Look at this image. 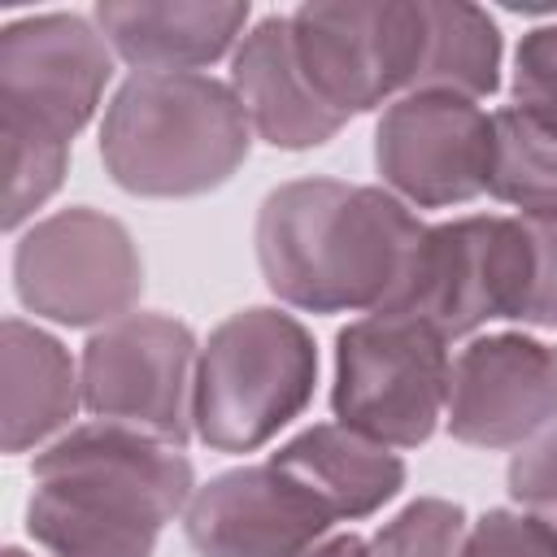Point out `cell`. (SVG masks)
I'll list each match as a JSON object with an SVG mask.
<instances>
[{"mask_svg": "<svg viewBox=\"0 0 557 557\" xmlns=\"http://www.w3.org/2000/svg\"><path fill=\"white\" fill-rule=\"evenodd\" d=\"M422 222L383 187L300 178L265 196L257 261L270 292L309 313L387 309L405 283Z\"/></svg>", "mask_w": 557, "mask_h": 557, "instance_id": "6da1fadb", "label": "cell"}, {"mask_svg": "<svg viewBox=\"0 0 557 557\" xmlns=\"http://www.w3.org/2000/svg\"><path fill=\"white\" fill-rule=\"evenodd\" d=\"M30 535L52 557H152L161 527L191 500V461L178 444L96 422L35 457Z\"/></svg>", "mask_w": 557, "mask_h": 557, "instance_id": "7a4b0ae2", "label": "cell"}, {"mask_svg": "<svg viewBox=\"0 0 557 557\" xmlns=\"http://www.w3.org/2000/svg\"><path fill=\"white\" fill-rule=\"evenodd\" d=\"M113 74L104 35L78 13H39L0 30L4 226L17 231L65 178L70 139Z\"/></svg>", "mask_w": 557, "mask_h": 557, "instance_id": "3957f363", "label": "cell"}, {"mask_svg": "<svg viewBox=\"0 0 557 557\" xmlns=\"http://www.w3.org/2000/svg\"><path fill=\"white\" fill-rule=\"evenodd\" d=\"M248 126L239 96L209 74H135L104 113L100 157L135 196H200L244 165Z\"/></svg>", "mask_w": 557, "mask_h": 557, "instance_id": "277c9868", "label": "cell"}, {"mask_svg": "<svg viewBox=\"0 0 557 557\" xmlns=\"http://www.w3.org/2000/svg\"><path fill=\"white\" fill-rule=\"evenodd\" d=\"M313 379L318 348L292 313H231L196 361V435L218 453H252L309 405Z\"/></svg>", "mask_w": 557, "mask_h": 557, "instance_id": "5b68a950", "label": "cell"}, {"mask_svg": "<svg viewBox=\"0 0 557 557\" xmlns=\"http://www.w3.org/2000/svg\"><path fill=\"white\" fill-rule=\"evenodd\" d=\"M444 335L405 313H370L335 339V418L379 444H422L448 405Z\"/></svg>", "mask_w": 557, "mask_h": 557, "instance_id": "8992f818", "label": "cell"}, {"mask_svg": "<svg viewBox=\"0 0 557 557\" xmlns=\"http://www.w3.org/2000/svg\"><path fill=\"white\" fill-rule=\"evenodd\" d=\"M531 244L522 218H461L426 226L400 292L379 313H405L457 339L492 318H522Z\"/></svg>", "mask_w": 557, "mask_h": 557, "instance_id": "52a82bcc", "label": "cell"}, {"mask_svg": "<svg viewBox=\"0 0 557 557\" xmlns=\"http://www.w3.org/2000/svg\"><path fill=\"white\" fill-rule=\"evenodd\" d=\"M292 44L326 109L348 117L383 104L405 87H418L426 13L422 0L300 4L292 13Z\"/></svg>", "mask_w": 557, "mask_h": 557, "instance_id": "ba28073f", "label": "cell"}, {"mask_svg": "<svg viewBox=\"0 0 557 557\" xmlns=\"http://www.w3.org/2000/svg\"><path fill=\"white\" fill-rule=\"evenodd\" d=\"M13 283L30 313L61 326L117 322L144 292L131 231L100 209H61L35 222L13 252Z\"/></svg>", "mask_w": 557, "mask_h": 557, "instance_id": "9c48e42d", "label": "cell"}, {"mask_svg": "<svg viewBox=\"0 0 557 557\" xmlns=\"http://www.w3.org/2000/svg\"><path fill=\"white\" fill-rule=\"evenodd\" d=\"M196 339L165 313H126L96 331L83 348V405L100 422H117L165 444L191 435Z\"/></svg>", "mask_w": 557, "mask_h": 557, "instance_id": "30bf717a", "label": "cell"}, {"mask_svg": "<svg viewBox=\"0 0 557 557\" xmlns=\"http://www.w3.org/2000/svg\"><path fill=\"white\" fill-rule=\"evenodd\" d=\"M374 161L387 187L422 209L466 205L487 191L492 117L448 91H405L374 126Z\"/></svg>", "mask_w": 557, "mask_h": 557, "instance_id": "8fae6325", "label": "cell"}, {"mask_svg": "<svg viewBox=\"0 0 557 557\" xmlns=\"http://www.w3.org/2000/svg\"><path fill=\"white\" fill-rule=\"evenodd\" d=\"M335 522V513L274 457L239 466L187 500V540L200 557H296Z\"/></svg>", "mask_w": 557, "mask_h": 557, "instance_id": "7c38bea8", "label": "cell"}, {"mask_svg": "<svg viewBox=\"0 0 557 557\" xmlns=\"http://www.w3.org/2000/svg\"><path fill=\"white\" fill-rule=\"evenodd\" d=\"M557 418V344L487 335L461 348L448 374L444 422L474 448H509Z\"/></svg>", "mask_w": 557, "mask_h": 557, "instance_id": "4fadbf2b", "label": "cell"}, {"mask_svg": "<svg viewBox=\"0 0 557 557\" xmlns=\"http://www.w3.org/2000/svg\"><path fill=\"white\" fill-rule=\"evenodd\" d=\"M231 91L239 96L252 131L274 148H313L344 126L296 61L292 17H265L244 35L231 65Z\"/></svg>", "mask_w": 557, "mask_h": 557, "instance_id": "5bb4252c", "label": "cell"}, {"mask_svg": "<svg viewBox=\"0 0 557 557\" xmlns=\"http://www.w3.org/2000/svg\"><path fill=\"white\" fill-rule=\"evenodd\" d=\"M248 4H96V26L139 74H191L218 61L244 30Z\"/></svg>", "mask_w": 557, "mask_h": 557, "instance_id": "9a60e30c", "label": "cell"}, {"mask_svg": "<svg viewBox=\"0 0 557 557\" xmlns=\"http://www.w3.org/2000/svg\"><path fill=\"white\" fill-rule=\"evenodd\" d=\"M274 461L292 470L335 513V522L366 518L405 487V461L387 453V444L344 422H318L300 431L292 444L274 453Z\"/></svg>", "mask_w": 557, "mask_h": 557, "instance_id": "2e32d148", "label": "cell"}, {"mask_svg": "<svg viewBox=\"0 0 557 557\" xmlns=\"http://www.w3.org/2000/svg\"><path fill=\"white\" fill-rule=\"evenodd\" d=\"M0 366H4V413H0L4 453H22L39 444L74 418L83 400V383L74 374L70 352L48 331L9 318Z\"/></svg>", "mask_w": 557, "mask_h": 557, "instance_id": "e0dca14e", "label": "cell"}, {"mask_svg": "<svg viewBox=\"0 0 557 557\" xmlns=\"http://www.w3.org/2000/svg\"><path fill=\"white\" fill-rule=\"evenodd\" d=\"M426 44L413 91H448L461 100L492 96L500 83V30L496 22L461 0H422Z\"/></svg>", "mask_w": 557, "mask_h": 557, "instance_id": "ac0fdd59", "label": "cell"}, {"mask_svg": "<svg viewBox=\"0 0 557 557\" xmlns=\"http://www.w3.org/2000/svg\"><path fill=\"white\" fill-rule=\"evenodd\" d=\"M487 191L518 205L522 218H557V126L500 109L492 117V174Z\"/></svg>", "mask_w": 557, "mask_h": 557, "instance_id": "d6986e66", "label": "cell"}, {"mask_svg": "<svg viewBox=\"0 0 557 557\" xmlns=\"http://www.w3.org/2000/svg\"><path fill=\"white\" fill-rule=\"evenodd\" d=\"M466 540V513L453 500L426 496L405 505L366 548V557H457Z\"/></svg>", "mask_w": 557, "mask_h": 557, "instance_id": "ffe728a7", "label": "cell"}, {"mask_svg": "<svg viewBox=\"0 0 557 557\" xmlns=\"http://www.w3.org/2000/svg\"><path fill=\"white\" fill-rule=\"evenodd\" d=\"M513 109L557 126V26L522 35L513 57Z\"/></svg>", "mask_w": 557, "mask_h": 557, "instance_id": "44dd1931", "label": "cell"}, {"mask_svg": "<svg viewBox=\"0 0 557 557\" xmlns=\"http://www.w3.org/2000/svg\"><path fill=\"white\" fill-rule=\"evenodd\" d=\"M457 557H557V535L531 513L492 509L466 531Z\"/></svg>", "mask_w": 557, "mask_h": 557, "instance_id": "7402d4cb", "label": "cell"}, {"mask_svg": "<svg viewBox=\"0 0 557 557\" xmlns=\"http://www.w3.org/2000/svg\"><path fill=\"white\" fill-rule=\"evenodd\" d=\"M509 496L522 505V513L557 535V426L509 461Z\"/></svg>", "mask_w": 557, "mask_h": 557, "instance_id": "603a6c76", "label": "cell"}, {"mask_svg": "<svg viewBox=\"0 0 557 557\" xmlns=\"http://www.w3.org/2000/svg\"><path fill=\"white\" fill-rule=\"evenodd\" d=\"M531 244V283L522 322L557 326V218H522Z\"/></svg>", "mask_w": 557, "mask_h": 557, "instance_id": "cb8c5ba5", "label": "cell"}, {"mask_svg": "<svg viewBox=\"0 0 557 557\" xmlns=\"http://www.w3.org/2000/svg\"><path fill=\"white\" fill-rule=\"evenodd\" d=\"M296 557H366V544H361L357 535H335V540L313 544V548H305V553H296Z\"/></svg>", "mask_w": 557, "mask_h": 557, "instance_id": "d4e9b609", "label": "cell"}, {"mask_svg": "<svg viewBox=\"0 0 557 557\" xmlns=\"http://www.w3.org/2000/svg\"><path fill=\"white\" fill-rule=\"evenodd\" d=\"M4 557H26V553L22 548H4Z\"/></svg>", "mask_w": 557, "mask_h": 557, "instance_id": "484cf974", "label": "cell"}]
</instances>
